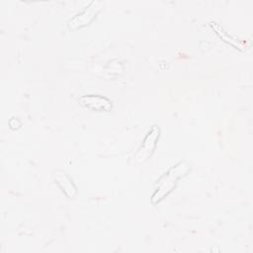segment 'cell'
I'll return each mask as SVG.
<instances>
[{"mask_svg":"<svg viewBox=\"0 0 253 253\" xmlns=\"http://www.w3.org/2000/svg\"><path fill=\"white\" fill-rule=\"evenodd\" d=\"M189 168L190 166L186 162H180L165 172L164 175L157 181L155 192L151 198L152 204L155 205L162 201L164 197L173 190L177 184V181L186 175V173L189 171Z\"/></svg>","mask_w":253,"mask_h":253,"instance_id":"obj_1","label":"cell"},{"mask_svg":"<svg viewBox=\"0 0 253 253\" xmlns=\"http://www.w3.org/2000/svg\"><path fill=\"white\" fill-rule=\"evenodd\" d=\"M158 138H159V128L156 126H154L150 129V131L147 133L141 146L138 148L137 152L135 153L134 160L136 162H142L146 160L152 154Z\"/></svg>","mask_w":253,"mask_h":253,"instance_id":"obj_2","label":"cell"},{"mask_svg":"<svg viewBox=\"0 0 253 253\" xmlns=\"http://www.w3.org/2000/svg\"><path fill=\"white\" fill-rule=\"evenodd\" d=\"M80 104L94 112H110L113 108L112 101L101 95H84L79 99Z\"/></svg>","mask_w":253,"mask_h":253,"instance_id":"obj_3","label":"cell"},{"mask_svg":"<svg viewBox=\"0 0 253 253\" xmlns=\"http://www.w3.org/2000/svg\"><path fill=\"white\" fill-rule=\"evenodd\" d=\"M53 178L55 180V183L58 185V187L61 189L65 196H67L69 199H73L76 196V187L65 172L60 170L55 171L53 174Z\"/></svg>","mask_w":253,"mask_h":253,"instance_id":"obj_4","label":"cell"},{"mask_svg":"<svg viewBox=\"0 0 253 253\" xmlns=\"http://www.w3.org/2000/svg\"><path fill=\"white\" fill-rule=\"evenodd\" d=\"M94 5H95V2H92L85 11H83L81 14L75 16L72 20H70L69 28L70 29H78V28L88 25L92 21V19H94L96 17L95 10H98V8L93 7Z\"/></svg>","mask_w":253,"mask_h":253,"instance_id":"obj_5","label":"cell"}]
</instances>
